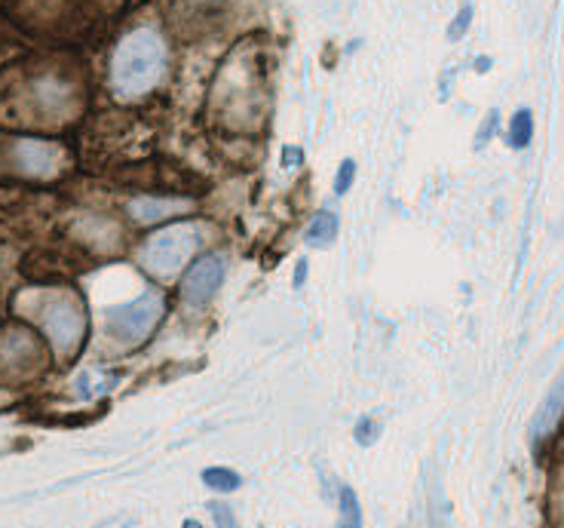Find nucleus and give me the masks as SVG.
Instances as JSON below:
<instances>
[{
	"instance_id": "f257e3e1",
	"label": "nucleus",
	"mask_w": 564,
	"mask_h": 528,
	"mask_svg": "<svg viewBox=\"0 0 564 528\" xmlns=\"http://www.w3.org/2000/svg\"><path fill=\"white\" fill-rule=\"evenodd\" d=\"M163 43L156 41L154 31H132L120 41L111 58V77L117 89L123 93H141L156 84L163 72Z\"/></svg>"
},
{
	"instance_id": "f03ea898",
	"label": "nucleus",
	"mask_w": 564,
	"mask_h": 528,
	"mask_svg": "<svg viewBox=\"0 0 564 528\" xmlns=\"http://www.w3.org/2000/svg\"><path fill=\"white\" fill-rule=\"evenodd\" d=\"M194 244H197V237H194V230L182 228V225H175V228H166L154 234L148 244L141 246L139 261L144 265V271H151L154 277H170L182 268L187 256L194 252Z\"/></svg>"
},
{
	"instance_id": "7ed1b4c3",
	"label": "nucleus",
	"mask_w": 564,
	"mask_h": 528,
	"mask_svg": "<svg viewBox=\"0 0 564 528\" xmlns=\"http://www.w3.org/2000/svg\"><path fill=\"white\" fill-rule=\"evenodd\" d=\"M160 316H163V299L156 295V292H144L135 301H129V304H120V308H113L108 311V332H111L113 338H120V342L135 344L144 342L154 326L160 323Z\"/></svg>"
},
{
	"instance_id": "20e7f679",
	"label": "nucleus",
	"mask_w": 564,
	"mask_h": 528,
	"mask_svg": "<svg viewBox=\"0 0 564 528\" xmlns=\"http://www.w3.org/2000/svg\"><path fill=\"white\" fill-rule=\"evenodd\" d=\"M37 320H41L43 332L58 347V354L74 357L80 351V344H84V311H80L77 301L58 295V299H53L43 308Z\"/></svg>"
},
{
	"instance_id": "39448f33",
	"label": "nucleus",
	"mask_w": 564,
	"mask_h": 528,
	"mask_svg": "<svg viewBox=\"0 0 564 528\" xmlns=\"http://www.w3.org/2000/svg\"><path fill=\"white\" fill-rule=\"evenodd\" d=\"M225 258L221 256H199L182 280V299L191 308L209 304L212 295L225 283Z\"/></svg>"
},
{
	"instance_id": "423d86ee",
	"label": "nucleus",
	"mask_w": 564,
	"mask_h": 528,
	"mask_svg": "<svg viewBox=\"0 0 564 528\" xmlns=\"http://www.w3.org/2000/svg\"><path fill=\"white\" fill-rule=\"evenodd\" d=\"M62 151L46 139H15V170L31 179H50L62 166Z\"/></svg>"
},
{
	"instance_id": "0eeeda50",
	"label": "nucleus",
	"mask_w": 564,
	"mask_h": 528,
	"mask_svg": "<svg viewBox=\"0 0 564 528\" xmlns=\"http://www.w3.org/2000/svg\"><path fill=\"white\" fill-rule=\"evenodd\" d=\"M564 412V371L562 378L552 385V390L546 394V400H543V406H540V412H536L534 424H531V437L534 440H540V437H546L555 424H558V418H562Z\"/></svg>"
},
{
	"instance_id": "6e6552de",
	"label": "nucleus",
	"mask_w": 564,
	"mask_h": 528,
	"mask_svg": "<svg viewBox=\"0 0 564 528\" xmlns=\"http://www.w3.org/2000/svg\"><path fill=\"white\" fill-rule=\"evenodd\" d=\"M338 215L335 213H316L313 215L311 228H307V244L311 246H328L338 237Z\"/></svg>"
},
{
	"instance_id": "1a4fd4ad",
	"label": "nucleus",
	"mask_w": 564,
	"mask_h": 528,
	"mask_svg": "<svg viewBox=\"0 0 564 528\" xmlns=\"http://www.w3.org/2000/svg\"><path fill=\"white\" fill-rule=\"evenodd\" d=\"M531 136H534V117H531V111L528 108H522V111H516L512 115V120H509V132L507 139L512 148H528L531 144Z\"/></svg>"
},
{
	"instance_id": "9d476101",
	"label": "nucleus",
	"mask_w": 564,
	"mask_h": 528,
	"mask_svg": "<svg viewBox=\"0 0 564 528\" xmlns=\"http://www.w3.org/2000/svg\"><path fill=\"white\" fill-rule=\"evenodd\" d=\"M182 206L178 203H170V201H135L132 203V215L139 218V222H156V218H166V215L178 213Z\"/></svg>"
},
{
	"instance_id": "9b49d317",
	"label": "nucleus",
	"mask_w": 564,
	"mask_h": 528,
	"mask_svg": "<svg viewBox=\"0 0 564 528\" xmlns=\"http://www.w3.org/2000/svg\"><path fill=\"white\" fill-rule=\"evenodd\" d=\"M203 483L212 492H234V488H240L242 479L234 471H227V467H209V471H203Z\"/></svg>"
},
{
	"instance_id": "f8f14e48",
	"label": "nucleus",
	"mask_w": 564,
	"mask_h": 528,
	"mask_svg": "<svg viewBox=\"0 0 564 528\" xmlns=\"http://www.w3.org/2000/svg\"><path fill=\"white\" fill-rule=\"evenodd\" d=\"M338 528H362V510H359V500L352 495V488H344V492H340Z\"/></svg>"
},
{
	"instance_id": "ddd939ff",
	"label": "nucleus",
	"mask_w": 564,
	"mask_h": 528,
	"mask_svg": "<svg viewBox=\"0 0 564 528\" xmlns=\"http://www.w3.org/2000/svg\"><path fill=\"white\" fill-rule=\"evenodd\" d=\"M469 22H473V7L466 3V7H460V15L452 22V29H448V41H460L466 29H469Z\"/></svg>"
},
{
	"instance_id": "4468645a",
	"label": "nucleus",
	"mask_w": 564,
	"mask_h": 528,
	"mask_svg": "<svg viewBox=\"0 0 564 528\" xmlns=\"http://www.w3.org/2000/svg\"><path fill=\"white\" fill-rule=\"evenodd\" d=\"M352 175H356V163H352V160H344L338 175H335V194H347V191H350Z\"/></svg>"
},
{
	"instance_id": "2eb2a0df",
	"label": "nucleus",
	"mask_w": 564,
	"mask_h": 528,
	"mask_svg": "<svg viewBox=\"0 0 564 528\" xmlns=\"http://www.w3.org/2000/svg\"><path fill=\"white\" fill-rule=\"evenodd\" d=\"M378 433H381V428H375V421H371V418H362V421L356 424V443H359V445H375Z\"/></svg>"
},
{
	"instance_id": "dca6fc26",
	"label": "nucleus",
	"mask_w": 564,
	"mask_h": 528,
	"mask_svg": "<svg viewBox=\"0 0 564 528\" xmlns=\"http://www.w3.org/2000/svg\"><path fill=\"white\" fill-rule=\"evenodd\" d=\"M209 510L221 519V528H237V522H234V516H230L227 507H221V504H209Z\"/></svg>"
},
{
	"instance_id": "f3484780",
	"label": "nucleus",
	"mask_w": 564,
	"mask_h": 528,
	"mask_svg": "<svg viewBox=\"0 0 564 528\" xmlns=\"http://www.w3.org/2000/svg\"><path fill=\"white\" fill-rule=\"evenodd\" d=\"M297 163H301V148H295V144L285 148L282 151V166H297Z\"/></svg>"
},
{
	"instance_id": "a211bd4d",
	"label": "nucleus",
	"mask_w": 564,
	"mask_h": 528,
	"mask_svg": "<svg viewBox=\"0 0 564 528\" xmlns=\"http://www.w3.org/2000/svg\"><path fill=\"white\" fill-rule=\"evenodd\" d=\"M494 123H497V111H491V115H488V123H485V127L479 129V142H476V144H485V142H488V139H491Z\"/></svg>"
},
{
	"instance_id": "6ab92c4d",
	"label": "nucleus",
	"mask_w": 564,
	"mask_h": 528,
	"mask_svg": "<svg viewBox=\"0 0 564 528\" xmlns=\"http://www.w3.org/2000/svg\"><path fill=\"white\" fill-rule=\"evenodd\" d=\"M304 277H307V261H297V268H295V285H297V289L304 285Z\"/></svg>"
},
{
	"instance_id": "aec40b11",
	"label": "nucleus",
	"mask_w": 564,
	"mask_h": 528,
	"mask_svg": "<svg viewBox=\"0 0 564 528\" xmlns=\"http://www.w3.org/2000/svg\"><path fill=\"white\" fill-rule=\"evenodd\" d=\"M488 68H491V58H479L476 62V72H488Z\"/></svg>"
},
{
	"instance_id": "412c9836",
	"label": "nucleus",
	"mask_w": 564,
	"mask_h": 528,
	"mask_svg": "<svg viewBox=\"0 0 564 528\" xmlns=\"http://www.w3.org/2000/svg\"><path fill=\"white\" fill-rule=\"evenodd\" d=\"M184 528H197V522H184Z\"/></svg>"
}]
</instances>
